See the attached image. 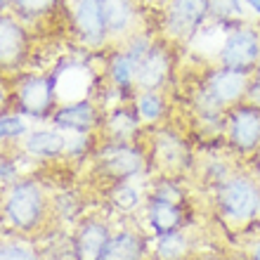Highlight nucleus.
<instances>
[{"mask_svg": "<svg viewBox=\"0 0 260 260\" xmlns=\"http://www.w3.org/2000/svg\"><path fill=\"white\" fill-rule=\"evenodd\" d=\"M0 220L17 237L38 239L55 222L50 187L34 175H19L0 187Z\"/></svg>", "mask_w": 260, "mask_h": 260, "instance_id": "nucleus-1", "label": "nucleus"}, {"mask_svg": "<svg viewBox=\"0 0 260 260\" xmlns=\"http://www.w3.org/2000/svg\"><path fill=\"white\" fill-rule=\"evenodd\" d=\"M213 208L230 227H246L260 220V178L241 166L213 189Z\"/></svg>", "mask_w": 260, "mask_h": 260, "instance_id": "nucleus-2", "label": "nucleus"}, {"mask_svg": "<svg viewBox=\"0 0 260 260\" xmlns=\"http://www.w3.org/2000/svg\"><path fill=\"white\" fill-rule=\"evenodd\" d=\"M142 144L149 158V171L164 178H192L197 168V154L182 133L173 125H154L144 128Z\"/></svg>", "mask_w": 260, "mask_h": 260, "instance_id": "nucleus-3", "label": "nucleus"}, {"mask_svg": "<svg viewBox=\"0 0 260 260\" xmlns=\"http://www.w3.org/2000/svg\"><path fill=\"white\" fill-rule=\"evenodd\" d=\"M92 173L107 185L116 182H133L135 178H142L149 173V158L140 142H102L97 144L92 154Z\"/></svg>", "mask_w": 260, "mask_h": 260, "instance_id": "nucleus-4", "label": "nucleus"}, {"mask_svg": "<svg viewBox=\"0 0 260 260\" xmlns=\"http://www.w3.org/2000/svg\"><path fill=\"white\" fill-rule=\"evenodd\" d=\"M59 100L57 74H21L12 76V111L34 121H50L55 116Z\"/></svg>", "mask_w": 260, "mask_h": 260, "instance_id": "nucleus-5", "label": "nucleus"}, {"mask_svg": "<svg viewBox=\"0 0 260 260\" xmlns=\"http://www.w3.org/2000/svg\"><path fill=\"white\" fill-rule=\"evenodd\" d=\"M211 24V0H161L158 34L175 45H189Z\"/></svg>", "mask_w": 260, "mask_h": 260, "instance_id": "nucleus-6", "label": "nucleus"}, {"mask_svg": "<svg viewBox=\"0 0 260 260\" xmlns=\"http://www.w3.org/2000/svg\"><path fill=\"white\" fill-rule=\"evenodd\" d=\"M222 147L237 161H251L255 154H260V107L239 102L227 109Z\"/></svg>", "mask_w": 260, "mask_h": 260, "instance_id": "nucleus-7", "label": "nucleus"}, {"mask_svg": "<svg viewBox=\"0 0 260 260\" xmlns=\"http://www.w3.org/2000/svg\"><path fill=\"white\" fill-rule=\"evenodd\" d=\"M180 45L171 43L161 34H156L151 48L144 52V57L137 62L135 74V90H158L166 92L175 78V52Z\"/></svg>", "mask_w": 260, "mask_h": 260, "instance_id": "nucleus-8", "label": "nucleus"}, {"mask_svg": "<svg viewBox=\"0 0 260 260\" xmlns=\"http://www.w3.org/2000/svg\"><path fill=\"white\" fill-rule=\"evenodd\" d=\"M67 7L74 38L88 52H107L111 48L100 0H62Z\"/></svg>", "mask_w": 260, "mask_h": 260, "instance_id": "nucleus-9", "label": "nucleus"}, {"mask_svg": "<svg viewBox=\"0 0 260 260\" xmlns=\"http://www.w3.org/2000/svg\"><path fill=\"white\" fill-rule=\"evenodd\" d=\"M260 57V21H246L227 31L213 64L253 76Z\"/></svg>", "mask_w": 260, "mask_h": 260, "instance_id": "nucleus-10", "label": "nucleus"}, {"mask_svg": "<svg viewBox=\"0 0 260 260\" xmlns=\"http://www.w3.org/2000/svg\"><path fill=\"white\" fill-rule=\"evenodd\" d=\"M31 50H34L31 26L10 10L0 12V74H21L31 59Z\"/></svg>", "mask_w": 260, "mask_h": 260, "instance_id": "nucleus-11", "label": "nucleus"}, {"mask_svg": "<svg viewBox=\"0 0 260 260\" xmlns=\"http://www.w3.org/2000/svg\"><path fill=\"white\" fill-rule=\"evenodd\" d=\"M111 232H114V227H111L109 218H104L100 213L83 215L71 232L76 260H100L104 246L111 239Z\"/></svg>", "mask_w": 260, "mask_h": 260, "instance_id": "nucleus-12", "label": "nucleus"}, {"mask_svg": "<svg viewBox=\"0 0 260 260\" xmlns=\"http://www.w3.org/2000/svg\"><path fill=\"white\" fill-rule=\"evenodd\" d=\"M100 5L111 45H121L125 38L147 28L140 0H100Z\"/></svg>", "mask_w": 260, "mask_h": 260, "instance_id": "nucleus-13", "label": "nucleus"}, {"mask_svg": "<svg viewBox=\"0 0 260 260\" xmlns=\"http://www.w3.org/2000/svg\"><path fill=\"white\" fill-rule=\"evenodd\" d=\"M189 213H192L189 204H178V201L144 194L142 215L147 227L154 232V237L187 230L189 227Z\"/></svg>", "mask_w": 260, "mask_h": 260, "instance_id": "nucleus-14", "label": "nucleus"}, {"mask_svg": "<svg viewBox=\"0 0 260 260\" xmlns=\"http://www.w3.org/2000/svg\"><path fill=\"white\" fill-rule=\"evenodd\" d=\"M104 109L95 97H83L74 102H62L50 123L64 133H100Z\"/></svg>", "mask_w": 260, "mask_h": 260, "instance_id": "nucleus-15", "label": "nucleus"}, {"mask_svg": "<svg viewBox=\"0 0 260 260\" xmlns=\"http://www.w3.org/2000/svg\"><path fill=\"white\" fill-rule=\"evenodd\" d=\"M144 125L137 116L133 102H118L107 107L100 125V140L102 142H140Z\"/></svg>", "mask_w": 260, "mask_h": 260, "instance_id": "nucleus-16", "label": "nucleus"}, {"mask_svg": "<svg viewBox=\"0 0 260 260\" xmlns=\"http://www.w3.org/2000/svg\"><path fill=\"white\" fill-rule=\"evenodd\" d=\"M135 74L137 62L118 45H111L104 57V76H107V85H109L121 102H133L135 97Z\"/></svg>", "mask_w": 260, "mask_h": 260, "instance_id": "nucleus-17", "label": "nucleus"}, {"mask_svg": "<svg viewBox=\"0 0 260 260\" xmlns=\"http://www.w3.org/2000/svg\"><path fill=\"white\" fill-rule=\"evenodd\" d=\"M149 237L135 225H118L111 232L109 244L104 246L100 260H147L149 258Z\"/></svg>", "mask_w": 260, "mask_h": 260, "instance_id": "nucleus-18", "label": "nucleus"}, {"mask_svg": "<svg viewBox=\"0 0 260 260\" xmlns=\"http://www.w3.org/2000/svg\"><path fill=\"white\" fill-rule=\"evenodd\" d=\"M64 147H67V133L55 125L28 130L19 142L21 154L36 161H62Z\"/></svg>", "mask_w": 260, "mask_h": 260, "instance_id": "nucleus-19", "label": "nucleus"}, {"mask_svg": "<svg viewBox=\"0 0 260 260\" xmlns=\"http://www.w3.org/2000/svg\"><path fill=\"white\" fill-rule=\"evenodd\" d=\"M237 168H239V161L225 149V151L206 154V156L201 158V164H197V168H194V175L199 178V182H204L213 192V189L222 185Z\"/></svg>", "mask_w": 260, "mask_h": 260, "instance_id": "nucleus-20", "label": "nucleus"}, {"mask_svg": "<svg viewBox=\"0 0 260 260\" xmlns=\"http://www.w3.org/2000/svg\"><path fill=\"white\" fill-rule=\"evenodd\" d=\"M133 107H135L137 116H140L144 128L164 125L166 118H168V111H171L166 92H158V90H142V92H135Z\"/></svg>", "mask_w": 260, "mask_h": 260, "instance_id": "nucleus-21", "label": "nucleus"}, {"mask_svg": "<svg viewBox=\"0 0 260 260\" xmlns=\"http://www.w3.org/2000/svg\"><path fill=\"white\" fill-rule=\"evenodd\" d=\"M151 253L156 260H192L194 244L187 230L171 234H158L151 241Z\"/></svg>", "mask_w": 260, "mask_h": 260, "instance_id": "nucleus-22", "label": "nucleus"}, {"mask_svg": "<svg viewBox=\"0 0 260 260\" xmlns=\"http://www.w3.org/2000/svg\"><path fill=\"white\" fill-rule=\"evenodd\" d=\"M52 213L57 225L78 222L85 215V199L74 187H64L59 192H52Z\"/></svg>", "mask_w": 260, "mask_h": 260, "instance_id": "nucleus-23", "label": "nucleus"}, {"mask_svg": "<svg viewBox=\"0 0 260 260\" xmlns=\"http://www.w3.org/2000/svg\"><path fill=\"white\" fill-rule=\"evenodd\" d=\"M107 201L121 215H135L144 206V192H140L133 182H116L107 189Z\"/></svg>", "mask_w": 260, "mask_h": 260, "instance_id": "nucleus-24", "label": "nucleus"}, {"mask_svg": "<svg viewBox=\"0 0 260 260\" xmlns=\"http://www.w3.org/2000/svg\"><path fill=\"white\" fill-rule=\"evenodd\" d=\"M246 5L244 0H211V24L220 26L222 31H232V28L246 24Z\"/></svg>", "mask_w": 260, "mask_h": 260, "instance_id": "nucleus-25", "label": "nucleus"}, {"mask_svg": "<svg viewBox=\"0 0 260 260\" xmlns=\"http://www.w3.org/2000/svg\"><path fill=\"white\" fill-rule=\"evenodd\" d=\"M59 5H62V0H12L10 12L17 14L24 24L34 26L43 19H50Z\"/></svg>", "mask_w": 260, "mask_h": 260, "instance_id": "nucleus-26", "label": "nucleus"}, {"mask_svg": "<svg viewBox=\"0 0 260 260\" xmlns=\"http://www.w3.org/2000/svg\"><path fill=\"white\" fill-rule=\"evenodd\" d=\"M0 260H43V251L26 237L0 239Z\"/></svg>", "mask_w": 260, "mask_h": 260, "instance_id": "nucleus-27", "label": "nucleus"}, {"mask_svg": "<svg viewBox=\"0 0 260 260\" xmlns=\"http://www.w3.org/2000/svg\"><path fill=\"white\" fill-rule=\"evenodd\" d=\"M26 133H28V123L21 114H14V111L3 114L0 116V151H3V147L7 142L19 144L21 137L26 135Z\"/></svg>", "mask_w": 260, "mask_h": 260, "instance_id": "nucleus-28", "label": "nucleus"}, {"mask_svg": "<svg viewBox=\"0 0 260 260\" xmlns=\"http://www.w3.org/2000/svg\"><path fill=\"white\" fill-rule=\"evenodd\" d=\"M12 111V76L0 74V116Z\"/></svg>", "mask_w": 260, "mask_h": 260, "instance_id": "nucleus-29", "label": "nucleus"}, {"mask_svg": "<svg viewBox=\"0 0 260 260\" xmlns=\"http://www.w3.org/2000/svg\"><path fill=\"white\" fill-rule=\"evenodd\" d=\"M246 102L253 104V107H260V78L258 76L251 78V85H248V92H246Z\"/></svg>", "mask_w": 260, "mask_h": 260, "instance_id": "nucleus-30", "label": "nucleus"}, {"mask_svg": "<svg viewBox=\"0 0 260 260\" xmlns=\"http://www.w3.org/2000/svg\"><path fill=\"white\" fill-rule=\"evenodd\" d=\"M246 260H260V234L251 241V248H248V253H246Z\"/></svg>", "mask_w": 260, "mask_h": 260, "instance_id": "nucleus-31", "label": "nucleus"}, {"mask_svg": "<svg viewBox=\"0 0 260 260\" xmlns=\"http://www.w3.org/2000/svg\"><path fill=\"white\" fill-rule=\"evenodd\" d=\"M244 5H246V12H251L260 21V0H244Z\"/></svg>", "mask_w": 260, "mask_h": 260, "instance_id": "nucleus-32", "label": "nucleus"}, {"mask_svg": "<svg viewBox=\"0 0 260 260\" xmlns=\"http://www.w3.org/2000/svg\"><path fill=\"white\" fill-rule=\"evenodd\" d=\"M10 3H12V0H0V12H5V10H10Z\"/></svg>", "mask_w": 260, "mask_h": 260, "instance_id": "nucleus-33", "label": "nucleus"}, {"mask_svg": "<svg viewBox=\"0 0 260 260\" xmlns=\"http://www.w3.org/2000/svg\"><path fill=\"white\" fill-rule=\"evenodd\" d=\"M253 76H258V78H260V57H258V64H255V71H253Z\"/></svg>", "mask_w": 260, "mask_h": 260, "instance_id": "nucleus-34", "label": "nucleus"}, {"mask_svg": "<svg viewBox=\"0 0 260 260\" xmlns=\"http://www.w3.org/2000/svg\"><path fill=\"white\" fill-rule=\"evenodd\" d=\"M204 260H225V258H220V255H206Z\"/></svg>", "mask_w": 260, "mask_h": 260, "instance_id": "nucleus-35", "label": "nucleus"}, {"mask_svg": "<svg viewBox=\"0 0 260 260\" xmlns=\"http://www.w3.org/2000/svg\"><path fill=\"white\" fill-rule=\"evenodd\" d=\"M234 260H239V258H234ZM241 260H246V258H241Z\"/></svg>", "mask_w": 260, "mask_h": 260, "instance_id": "nucleus-36", "label": "nucleus"}, {"mask_svg": "<svg viewBox=\"0 0 260 260\" xmlns=\"http://www.w3.org/2000/svg\"><path fill=\"white\" fill-rule=\"evenodd\" d=\"M140 3H142V0H140Z\"/></svg>", "mask_w": 260, "mask_h": 260, "instance_id": "nucleus-37", "label": "nucleus"}]
</instances>
